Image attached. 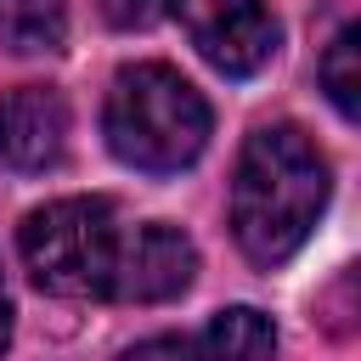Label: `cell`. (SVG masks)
<instances>
[{
  "label": "cell",
  "instance_id": "1",
  "mask_svg": "<svg viewBox=\"0 0 361 361\" xmlns=\"http://www.w3.org/2000/svg\"><path fill=\"white\" fill-rule=\"evenodd\" d=\"M34 288L96 305H164L197 282V243L169 220H124L113 197H56L17 231Z\"/></svg>",
  "mask_w": 361,
  "mask_h": 361
},
{
  "label": "cell",
  "instance_id": "2",
  "mask_svg": "<svg viewBox=\"0 0 361 361\" xmlns=\"http://www.w3.org/2000/svg\"><path fill=\"white\" fill-rule=\"evenodd\" d=\"M333 197V169L299 124H259L231 169V237L248 265L271 271L305 248Z\"/></svg>",
  "mask_w": 361,
  "mask_h": 361
},
{
  "label": "cell",
  "instance_id": "3",
  "mask_svg": "<svg viewBox=\"0 0 361 361\" xmlns=\"http://www.w3.org/2000/svg\"><path fill=\"white\" fill-rule=\"evenodd\" d=\"M209 130H214V113L180 68L135 62L113 73L102 102V135L118 164L141 175H175L203 158Z\"/></svg>",
  "mask_w": 361,
  "mask_h": 361
},
{
  "label": "cell",
  "instance_id": "4",
  "mask_svg": "<svg viewBox=\"0 0 361 361\" xmlns=\"http://www.w3.org/2000/svg\"><path fill=\"white\" fill-rule=\"evenodd\" d=\"M175 17L192 34L197 56L226 79H254L282 51V23L265 0H180Z\"/></svg>",
  "mask_w": 361,
  "mask_h": 361
},
{
  "label": "cell",
  "instance_id": "5",
  "mask_svg": "<svg viewBox=\"0 0 361 361\" xmlns=\"http://www.w3.org/2000/svg\"><path fill=\"white\" fill-rule=\"evenodd\" d=\"M276 355V327L254 305H226L192 333H152L130 344L118 361H271Z\"/></svg>",
  "mask_w": 361,
  "mask_h": 361
},
{
  "label": "cell",
  "instance_id": "6",
  "mask_svg": "<svg viewBox=\"0 0 361 361\" xmlns=\"http://www.w3.org/2000/svg\"><path fill=\"white\" fill-rule=\"evenodd\" d=\"M68 152V102L51 85H17L0 96V164L17 175L56 169Z\"/></svg>",
  "mask_w": 361,
  "mask_h": 361
},
{
  "label": "cell",
  "instance_id": "7",
  "mask_svg": "<svg viewBox=\"0 0 361 361\" xmlns=\"http://www.w3.org/2000/svg\"><path fill=\"white\" fill-rule=\"evenodd\" d=\"M68 39V0H0V45L17 56H51Z\"/></svg>",
  "mask_w": 361,
  "mask_h": 361
},
{
  "label": "cell",
  "instance_id": "8",
  "mask_svg": "<svg viewBox=\"0 0 361 361\" xmlns=\"http://www.w3.org/2000/svg\"><path fill=\"white\" fill-rule=\"evenodd\" d=\"M322 96L333 102L338 118L361 124V17L344 23L333 45L322 51Z\"/></svg>",
  "mask_w": 361,
  "mask_h": 361
},
{
  "label": "cell",
  "instance_id": "9",
  "mask_svg": "<svg viewBox=\"0 0 361 361\" xmlns=\"http://www.w3.org/2000/svg\"><path fill=\"white\" fill-rule=\"evenodd\" d=\"M316 316H322V327H327V333H338V338L361 333V265L338 271V282H333V288L322 293Z\"/></svg>",
  "mask_w": 361,
  "mask_h": 361
},
{
  "label": "cell",
  "instance_id": "10",
  "mask_svg": "<svg viewBox=\"0 0 361 361\" xmlns=\"http://www.w3.org/2000/svg\"><path fill=\"white\" fill-rule=\"evenodd\" d=\"M96 6H102V17L113 28H152V23L175 17L180 0H96Z\"/></svg>",
  "mask_w": 361,
  "mask_h": 361
},
{
  "label": "cell",
  "instance_id": "11",
  "mask_svg": "<svg viewBox=\"0 0 361 361\" xmlns=\"http://www.w3.org/2000/svg\"><path fill=\"white\" fill-rule=\"evenodd\" d=\"M11 344V293H6V276H0V355Z\"/></svg>",
  "mask_w": 361,
  "mask_h": 361
}]
</instances>
